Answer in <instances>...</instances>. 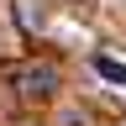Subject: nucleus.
<instances>
[{"label":"nucleus","instance_id":"f257e3e1","mask_svg":"<svg viewBox=\"0 0 126 126\" xmlns=\"http://www.w3.org/2000/svg\"><path fill=\"white\" fill-rule=\"evenodd\" d=\"M53 84H58L53 68H26V74H21V94H47Z\"/></svg>","mask_w":126,"mask_h":126},{"label":"nucleus","instance_id":"f03ea898","mask_svg":"<svg viewBox=\"0 0 126 126\" xmlns=\"http://www.w3.org/2000/svg\"><path fill=\"white\" fill-rule=\"evenodd\" d=\"M94 68H100V79H110V84H126V63L121 58H94Z\"/></svg>","mask_w":126,"mask_h":126}]
</instances>
